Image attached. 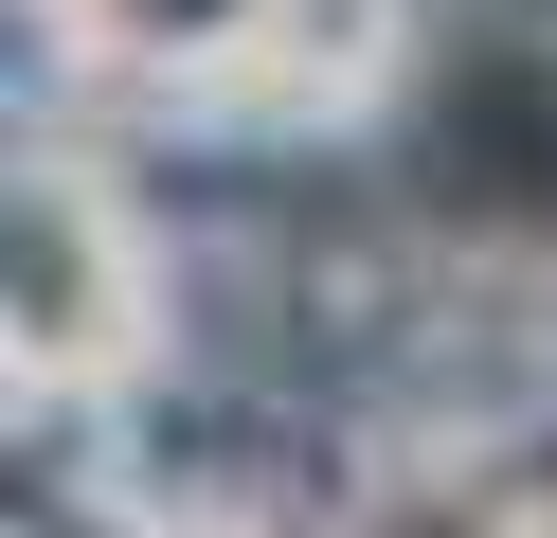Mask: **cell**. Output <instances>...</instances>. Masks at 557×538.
<instances>
[{
	"mask_svg": "<svg viewBox=\"0 0 557 538\" xmlns=\"http://www.w3.org/2000/svg\"><path fill=\"white\" fill-rule=\"evenodd\" d=\"M126 341H145V251L109 234L90 162H37V179H18V377L90 395Z\"/></svg>",
	"mask_w": 557,
	"mask_h": 538,
	"instance_id": "1",
	"label": "cell"
},
{
	"mask_svg": "<svg viewBox=\"0 0 557 538\" xmlns=\"http://www.w3.org/2000/svg\"><path fill=\"white\" fill-rule=\"evenodd\" d=\"M73 36H90V54H181V72H216V54H252V36H288V0H73Z\"/></svg>",
	"mask_w": 557,
	"mask_h": 538,
	"instance_id": "2",
	"label": "cell"
},
{
	"mask_svg": "<svg viewBox=\"0 0 557 538\" xmlns=\"http://www.w3.org/2000/svg\"><path fill=\"white\" fill-rule=\"evenodd\" d=\"M360 538H521V521H504V485L432 466V485H377V521H360Z\"/></svg>",
	"mask_w": 557,
	"mask_h": 538,
	"instance_id": "3",
	"label": "cell"
}]
</instances>
